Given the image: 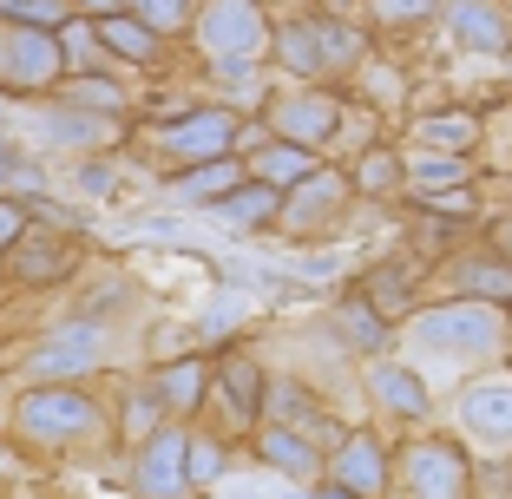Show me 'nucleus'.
I'll return each mask as SVG.
<instances>
[{"mask_svg":"<svg viewBox=\"0 0 512 499\" xmlns=\"http://www.w3.org/2000/svg\"><path fill=\"white\" fill-rule=\"evenodd\" d=\"M460 421L486 440H512V381H480V388L460 401Z\"/></svg>","mask_w":512,"mask_h":499,"instance_id":"nucleus-3","label":"nucleus"},{"mask_svg":"<svg viewBox=\"0 0 512 499\" xmlns=\"http://www.w3.org/2000/svg\"><path fill=\"white\" fill-rule=\"evenodd\" d=\"M296 171H309V158H302V152H289V145H283V152H270V158H263V178H270V184H289Z\"/></svg>","mask_w":512,"mask_h":499,"instance_id":"nucleus-12","label":"nucleus"},{"mask_svg":"<svg viewBox=\"0 0 512 499\" xmlns=\"http://www.w3.org/2000/svg\"><path fill=\"white\" fill-rule=\"evenodd\" d=\"M27 421L33 427H46V421L79 427V421H86V401H79V394H66V401H60V394H46V401H33V408H27Z\"/></svg>","mask_w":512,"mask_h":499,"instance_id":"nucleus-6","label":"nucleus"},{"mask_svg":"<svg viewBox=\"0 0 512 499\" xmlns=\"http://www.w3.org/2000/svg\"><path fill=\"white\" fill-rule=\"evenodd\" d=\"M421 335L434 348H460V355H486V348H493V316H486V309H440V316H427L421 322Z\"/></svg>","mask_w":512,"mask_h":499,"instance_id":"nucleus-2","label":"nucleus"},{"mask_svg":"<svg viewBox=\"0 0 512 499\" xmlns=\"http://www.w3.org/2000/svg\"><path fill=\"white\" fill-rule=\"evenodd\" d=\"M14 230H20V211H7V204H0V243L14 237Z\"/></svg>","mask_w":512,"mask_h":499,"instance_id":"nucleus-19","label":"nucleus"},{"mask_svg":"<svg viewBox=\"0 0 512 499\" xmlns=\"http://www.w3.org/2000/svg\"><path fill=\"white\" fill-rule=\"evenodd\" d=\"M414 178H421V191H453V184L467 178V165H453V158H421Z\"/></svg>","mask_w":512,"mask_h":499,"instance_id":"nucleus-8","label":"nucleus"},{"mask_svg":"<svg viewBox=\"0 0 512 499\" xmlns=\"http://www.w3.org/2000/svg\"><path fill=\"white\" fill-rule=\"evenodd\" d=\"M342 473H348V480H362V486L381 480V467H375V454H368V447H355V454L342 460Z\"/></svg>","mask_w":512,"mask_h":499,"instance_id":"nucleus-13","label":"nucleus"},{"mask_svg":"<svg viewBox=\"0 0 512 499\" xmlns=\"http://www.w3.org/2000/svg\"><path fill=\"white\" fill-rule=\"evenodd\" d=\"M414 486H421V499H453L460 493V460L447 447H421L414 454Z\"/></svg>","mask_w":512,"mask_h":499,"instance_id":"nucleus-4","label":"nucleus"},{"mask_svg":"<svg viewBox=\"0 0 512 499\" xmlns=\"http://www.w3.org/2000/svg\"><path fill=\"white\" fill-rule=\"evenodd\" d=\"M381 388H388V401H394V408H407V414L427 408V394H421V381H414V375H381Z\"/></svg>","mask_w":512,"mask_h":499,"instance_id":"nucleus-10","label":"nucleus"},{"mask_svg":"<svg viewBox=\"0 0 512 499\" xmlns=\"http://www.w3.org/2000/svg\"><path fill=\"white\" fill-rule=\"evenodd\" d=\"M427 145H460V152H467L473 145V119L467 112H440V119H427Z\"/></svg>","mask_w":512,"mask_h":499,"instance_id":"nucleus-7","label":"nucleus"},{"mask_svg":"<svg viewBox=\"0 0 512 499\" xmlns=\"http://www.w3.org/2000/svg\"><path fill=\"white\" fill-rule=\"evenodd\" d=\"M106 40H112V46H125V53H151V40H145V33L119 27V20H112V27H106Z\"/></svg>","mask_w":512,"mask_h":499,"instance_id":"nucleus-18","label":"nucleus"},{"mask_svg":"<svg viewBox=\"0 0 512 499\" xmlns=\"http://www.w3.org/2000/svg\"><path fill=\"white\" fill-rule=\"evenodd\" d=\"M237 184V165H204L197 178H184V197H211V191H230Z\"/></svg>","mask_w":512,"mask_h":499,"instance_id":"nucleus-9","label":"nucleus"},{"mask_svg":"<svg viewBox=\"0 0 512 499\" xmlns=\"http://www.w3.org/2000/svg\"><path fill=\"white\" fill-rule=\"evenodd\" d=\"M270 460H283V467L309 473V454H302V447H289V434H270Z\"/></svg>","mask_w":512,"mask_h":499,"instance_id":"nucleus-15","label":"nucleus"},{"mask_svg":"<svg viewBox=\"0 0 512 499\" xmlns=\"http://www.w3.org/2000/svg\"><path fill=\"white\" fill-rule=\"evenodd\" d=\"M362 184H368V191H388V184H394V158L388 152L368 158V165H362Z\"/></svg>","mask_w":512,"mask_h":499,"instance_id":"nucleus-14","label":"nucleus"},{"mask_svg":"<svg viewBox=\"0 0 512 499\" xmlns=\"http://www.w3.org/2000/svg\"><path fill=\"white\" fill-rule=\"evenodd\" d=\"M86 355H92V348H86V342H73V348H53V355H40V368H79Z\"/></svg>","mask_w":512,"mask_h":499,"instance_id":"nucleus-16","label":"nucleus"},{"mask_svg":"<svg viewBox=\"0 0 512 499\" xmlns=\"http://www.w3.org/2000/svg\"><path fill=\"white\" fill-rule=\"evenodd\" d=\"M66 263V250H33V257H20V270L27 276H46V270H60Z\"/></svg>","mask_w":512,"mask_h":499,"instance_id":"nucleus-17","label":"nucleus"},{"mask_svg":"<svg viewBox=\"0 0 512 499\" xmlns=\"http://www.w3.org/2000/svg\"><path fill=\"white\" fill-rule=\"evenodd\" d=\"M467 289H486V296H512V270H499V263H467Z\"/></svg>","mask_w":512,"mask_h":499,"instance_id":"nucleus-11","label":"nucleus"},{"mask_svg":"<svg viewBox=\"0 0 512 499\" xmlns=\"http://www.w3.org/2000/svg\"><path fill=\"white\" fill-rule=\"evenodd\" d=\"M506 257H512V224H506Z\"/></svg>","mask_w":512,"mask_h":499,"instance_id":"nucleus-20","label":"nucleus"},{"mask_svg":"<svg viewBox=\"0 0 512 499\" xmlns=\"http://www.w3.org/2000/svg\"><path fill=\"white\" fill-rule=\"evenodd\" d=\"M145 493H178V440H158V454L145 460Z\"/></svg>","mask_w":512,"mask_h":499,"instance_id":"nucleus-5","label":"nucleus"},{"mask_svg":"<svg viewBox=\"0 0 512 499\" xmlns=\"http://www.w3.org/2000/svg\"><path fill=\"white\" fill-rule=\"evenodd\" d=\"M447 27L473 53H506L512 46V20L499 14V0H447Z\"/></svg>","mask_w":512,"mask_h":499,"instance_id":"nucleus-1","label":"nucleus"}]
</instances>
